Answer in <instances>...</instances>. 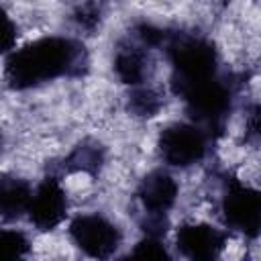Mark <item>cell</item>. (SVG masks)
<instances>
[{
	"label": "cell",
	"mask_w": 261,
	"mask_h": 261,
	"mask_svg": "<svg viewBox=\"0 0 261 261\" xmlns=\"http://www.w3.org/2000/svg\"><path fill=\"white\" fill-rule=\"evenodd\" d=\"M88 53L82 41L65 35H45L14 47L4 57V82L12 90L41 88L49 82L82 75Z\"/></svg>",
	"instance_id": "obj_1"
},
{
	"label": "cell",
	"mask_w": 261,
	"mask_h": 261,
	"mask_svg": "<svg viewBox=\"0 0 261 261\" xmlns=\"http://www.w3.org/2000/svg\"><path fill=\"white\" fill-rule=\"evenodd\" d=\"M163 51L171 69L169 88L175 96L222 73L218 49L202 35L169 33Z\"/></svg>",
	"instance_id": "obj_2"
},
{
	"label": "cell",
	"mask_w": 261,
	"mask_h": 261,
	"mask_svg": "<svg viewBox=\"0 0 261 261\" xmlns=\"http://www.w3.org/2000/svg\"><path fill=\"white\" fill-rule=\"evenodd\" d=\"M31 239L24 230L14 226H0V261L2 259H22L31 253Z\"/></svg>",
	"instance_id": "obj_13"
},
{
	"label": "cell",
	"mask_w": 261,
	"mask_h": 261,
	"mask_svg": "<svg viewBox=\"0 0 261 261\" xmlns=\"http://www.w3.org/2000/svg\"><path fill=\"white\" fill-rule=\"evenodd\" d=\"M163 106H165L163 90L149 82L141 84V86H133L128 90L126 108L137 118H153L163 110Z\"/></svg>",
	"instance_id": "obj_11"
},
{
	"label": "cell",
	"mask_w": 261,
	"mask_h": 261,
	"mask_svg": "<svg viewBox=\"0 0 261 261\" xmlns=\"http://www.w3.org/2000/svg\"><path fill=\"white\" fill-rule=\"evenodd\" d=\"M33 184L16 173H0V220L14 222L27 216Z\"/></svg>",
	"instance_id": "obj_10"
},
{
	"label": "cell",
	"mask_w": 261,
	"mask_h": 261,
	"mask_svg": "<svg viewBox=\"0 0 261 261\" xmlns=\"http://www.w3.org/2000/svg\"><path fill=\"white\" fill-rule=\"evenodd\" d=\"M67 239L86 257L110 259L122 249L124 232L114 218L96 210L67 218Z\"/></svg>",
	"instance_id": "obj_5"
},
{
	"label": "cell",
	"mask_w": 261,
	"mask_h": 261,
	"mask_svg": "<svg viewBox=\"0 0 261 261\" xmlns=\"http://www.w3.org/2000/svg\"><path fill=\"white\" fill-rule=\"evenodd\" d=\"M212 135L194 120H175L161 128L157 137V153L169 169H190L200 165L212 145Z\"/></svg>",
	"instance_id": "obj_4"
},
{
	"label": "cell",
	"mask_w": 261,
	"mask_h": 261,
	"mask_svg": "<svg viewBox=\"0 0 261 261\" xmlns=\"http://www.w3.org/2000/svg\"><path fill=\"white\" fill-rule=\"evenodd\" d=\"M137 200L143 216L169 218L171 210L179 200V184L173 173L165 167L151 169L137 186Z\"/></svg>",
	"instance_id": "obj_8"
},
{
	"label": "cell",
	"mask_w": 261,
	"mask_h": 261,
	"mask_svg": "<svg viewBox=\"0 0 261 261\" xmlns=\"http://www.w3.org/2000/svg\"><path fill=\"white\" fill-rule=\"evenodd\" d=\"M218 216L228 232L255 241L261 228V196L241 177H226L218 196Z\"/></svg>",
	"instance_id": "obj_3"
},
{
	"label": "cell",
	"mask_w": 261,
	"mask_h": 261,
	"mask_svg": "<svg viewBox=\"0 0 261 261\" xmlns=\"http://www.w3.org/2000/svg\"><path fill=\"white\" fill-rule=\"evenodd\" d=\"M0 143H2V137H0Z\"/></svg>",
	"instance_id": "obj_17"
},
{
	"label": "cell",
	"mask_w": 261,
	"mask_h": 261,
	"mask_svg": "<svg viewBox=\"0 0 261 261\" xmlns=\"http://www.w3.org/2000/svg\"><path fill=\"white\" fill-rule=\"evenodd\" d=\"M151 51L153 49L145 47L135 37H128L122 43H118L112 55V71L116 80L128 88L147 84L153 71Z\"/></svg>",
	"instance_id": "obj_9"
},
{
	"label": "cell",
	"mask_w": 261,
	"mask_h": 261,
	"mask_svg": "<svg viewBox=\"0 0 261 261\" xmlns=\"http://www.w3.org/2000/svg\"><path fill=\"white\" fill-rule=\"evenodd\" d=\"M71 20L73 24L80 29V31H86V33H94L96 29H100V22H102V8H100V2H94V0H86L82 4H77L71 12Z\"/></svg>",
	"instance_id": "obj_14"
},
{
	"label": "cell",
	"mask_w": 261,
	"mask_h": 261,
	"mask_svg": "<svg viewBox=\"0 0 261 261\" xmlns=\"http://www.w3.org/2000/svg\"><path fill=\"white\" fill-rule=\"evenodd\" d=\"M102 163L104 149L98 143L84 141L63 159V169L69 173H96L102 167Z\"/></svg>",
	"instance_id": "obj_12"
},
{
	"label": "cell",
	"mask_w": 261,
	"mask_h": 261,
	"mask_svg": "<svg viewBox=\"0 0 261 261\" xmlns=\"http://www.w3.org/2000/svg\"><path fill=\"white\" fill-rule=\"evenodd\" d=\"M18 41V27L16 20L4 10L0 8V57H6Z\"/></svg>",
	"instance_id": "obj_16"
},
{
	"label": "cell",
	"mask_w": 261,
	"mask_h": 261,
	"mask_svg": "<svg viewBox=\"0 0 261 261\" xmlns=\"http://www.w3.org/2000/svg\"><path fill=\"white\" fill-rule=\"evenodd\" d=\"M230 232L206 220H186L173 232V249L192 261H210L224 253Z\"/></svg>",
	"instance_id": "obj_7"
},
{
	"label": "cell",
	"mask_w": 261,
	"mask_h": 261,
	"mask_svg": "<svg viewBox=\"0 0 261 261\" xmlns=\"http://www.w3.org/2000/svg\"><path fill=\"white\" fill-rule=\"evenodd\" d=\"M128 255L130 257H147V259H169L171 251H169V245H165V237L143 232V237L137 241V245L133 247V251Z\"/></svg>",
	"instance_id": "obj_15"
},
{
	"label": "cell",
	"mask_w": 261,
	"mask_h": 261,
	"mask_svg": "<svg viewBox=\"0 0 261 261\" xmlns=\"http://www.w3.org/2000/svg\"><path fill=\"white\" fill-rule=\"evenodd\" d=\"M39 232H53L69 218V196L57 175H45L33 186V196L24 216Z\"/></svg>",
	"instance_id": "obj_6"
}]
</instances>
